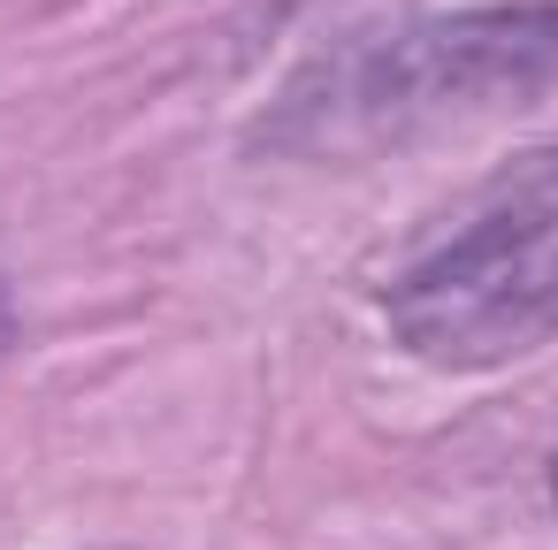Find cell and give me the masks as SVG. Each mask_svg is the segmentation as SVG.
<instances>
[{
  "mask_svg": "<svg viewBox=\"0 0 558 550\" xmlns=\"http://www.w3.org/2000/svg\"><path fill=\"white\" fill-rule=\"evenodd\" d=\"M9 337H16V306H9V283H0V359H9Z\"/></svg>",
  "mask_w": 558,
  "mask_h": 550,
  "instance_id": "obj_3",
  "label": "cell"
},
{
  "mask_svg": "<svg viewBox=\"0 0 558 550\" xmlns=\"http://www.w3.org/2000/svg\"><path fill=\"white\" fill-rule=\"evenodd\" d=\"M550 489H558V451H550Z\"/></svg>",
  "mask_w": 558,
  "mask_h": 550,
  "instance_id": "obj_4",
  "label": "cell"
},
{
  "mask_svg": "<svg viewBox=\"0 0 558 550\" xmlns=\"http://www.w3.org/2000/svg\"><path fill=\"white\" fill-rule=\"evenodd\" d=\"M558 77V0H505V9L421 16L383 32L329 70H314L276 115L268 146L306 161H360L398 154L444 123H474L550 93Z\"/></svg>",
  "mask_w": 558,
  "mask_h": 550,
  "instance_id": "obj_1",
  "label": "cell"
},
{
  "mask_svg": "<svg viewBox=\"0 0 558 550\" xmlns=\"http://www.w3.org/2000/svg\"><path fill=\"white\" fill-rule=\"evenodd\" d=\"M390 337L444 367L482 375L558 337V146L512 161L444 237H428L383 291Z\"/></svg>",
  "mask_w": 558,
  "mask_h": 550,
  "instance_id": "obj_2",
  "label": "cell"
}]
</instances>
